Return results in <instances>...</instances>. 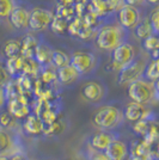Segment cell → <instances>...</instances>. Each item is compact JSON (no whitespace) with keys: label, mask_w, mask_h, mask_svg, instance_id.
Segmentation results:
<instances>
[{"label":"cell","mask_w":159,"mask_h":160,"mask_svg":"<svg viewBox=\"0 0 159 160\" xmlns=\"http://www.w3.org/2000/svg\"><path fill=\"white\" fill-rule=\"evenodd\" d=\"M128 97L138 104L145 105L156 99L154 82L146 79H139L128 85Z\"/></svg>","instance_id":"3957f363"},{"label":"cell","mask_w":159,"mask_h":160,"mask_svg":"<svg viewBox=\"0 0 159 160\" xmlns=\"http://www.w3.org/2000/svg\"><path fill=\"white\" fill-rule=\"evenodd\" d=\"M148 18H150V22H151V24H152L154 33H156V35H159V7H157L156 10H153Z\"/></svg>","instance_id":"f546056e"},{"label":"cell","mask_w":159,"mask_h":160,"mask_svg":"<svg viewBox=\"0 0 159 160\" xmlns=\"http://www.w3.org/2000/svg\"><path fill=\"white\" fill-rule=\"evenodd\" d=\"M10 74L7 72L5 62H0V86H5L10 81Z\"/></svg>","instance_id":"4dcf8cb0"},{"label":"cell","mask_w":159,"mask_h":160,"mask_svg":"<svg viewBox=\"0 0 159 160\" xmlns=\"http://www.w3.org/2000/svg\"><path fill=\"white\" fill-rule=\"evenodd\" d=\"M126 5H131V6H138V5H142V2H145V0H123Z\"/></svg>","instance_id":"836d02e7"},{"label":"cell","mask_w":159,"mask_h":160,"mask_svg":"<svg viewBox=\"0 0 159 160\" xmlns=\"http://www.w3.org/2000/svg\"><path fill=\"white\" fill-rule=\"evenodd\" d=\"M134 33L135 36L140 38V40H146L147 37L152 36L154 31H153L152 24L150 22V18H144V19L140 20V23L134 28Z\"/></svg>","instance_id":"44dd1931"},{"label":"cell","mask_w":159,"mask_h":160,"mask_svg":"<svg viewBox=\"0 0 159 160\" xmlns=\"http://www.w3.org/2000/svg\"><path fill=\"white\" fill-rule=\"evenodd\" d=\"M69 65L79 73L80 77H86L92 74L98 66L97 56L91 52L78 50L71 55Z\"/></svg>","instance_id":"277c9868"},{"label":"cell","mask_w":159,"mask_h":160,"mask_svg":"<svg viewBox=\"0 0 159 160\" xmlns=\"http://www.w3.org/2000/svg\"><path fill=\"white\" fill-rule=\"evenodd\" d=\"M146 62L142 58L136 56L132 62L121 68L119 71V84L120 85H126L132 84L134 81L144 78L146 69Z\"/></svg>","instance_id":"5b68a950"},{"label":"cell","mask_w":159,"mask_h":160,"mask_svg":"<svg viewBox=\"0 0 159 160\" xmlns=\"http://www.w3.org/2000/svg\"><path fill=\"white\" fill-rule=\"evenodd\" d=\"M144 79L152 81V82H156L157 80H159V59L152 60L150 63H147Z\"/></svg>","instance_id":"d4e9b609"},{"label":"cell","mask_w":159,"mask_h":160,"mask_svg":"<svg viewBox=\"0 0 159 160\" xmlns=\"http://www.w3.org/2000/svg\"><path fill=\"white\" fill-rule=\"evenodd\" d=\"M8 111L13 115L16 118H27L29 116V108L28 105L20 103L18 100H11L8 104Z\"/></svg>","instance_id":"cb8c5ba5"},{"label":"cell","mask_w":159,"mask_h":160,"mask_svg":"<svg viewBox=\"0 0 159 160\" xmlns=\"http://www.w3.org/2000/svg\"><path fill=\"white\" fill-rule=\"evenodd\" d=\"M18 134L16 132L6 130L0 128V155L3 157H12L13 151L17 146Z\"/></svg>","instance_id":"8fae6325"},{"label":"cell","mask_w":159,"mask_h":160,"mask_svg":"<svg viewBox=\"0 0 159 160\" xmlns=\"http://www.w3.org/2000/svg\"><path fill=\"white\" fill-rule=\"evenodd\" d=\"M18 121L14 117L12 113L8 110H0V128L6 129V130H11V132H16L18 130Z\"/></svg>","instance_id":"d6986e66"},{"label":"cell","mask_w":159,"mask_h":160,"mask_svg":"<svg viewBox=\"0 0 159 160\" xmlns=\"http://www.w3.org/2000/svg\"><path fill=\"white\" fill-rule=\"evenodd\" d=\"M3 52H4V55L6 56V59L20 56L22 42L17 40H7L4 44V47H3Z\"/></svg>","instance_id":"603a6c76"},{"label":"cell","mask_w":159,"mask_h":160,"mask_svg":"<svg viewBox=\"0 0 159 160\" xmlns=\"http://www.w3.org/2000/svg\"><path fill=\"white\" fill-rule=\"evenodd\" d=\"M83 98L91 104H100L108 96V87L100 80H89L81 87Z\"/></svg>","instance_id":"8992f818"},{"label":"cell","mask_w":159,"mask_h":160,"mask_svg":"<svg viewBox=\"0 0 159 160\" xmlns=\"http://www.w3.org/2000/svg\"><path fill=\"white\" fill-rule=\"evenodd\" d=\"M104 153L110 160H127L129 154V148L125 141L116 139L109 145Z\"/></svg>","instance_id":"4fadbf2b"},{"label":"cell","mask_w":159,"mask_h":160,"mask_svg":"<svg viewBox=\"0 0 159 160\" xmlns=\"http://www.w3.org/2000/svg\"><path fill=\"white\" fill-rule=\"evenodd\" d=\"M5 66L10 77H17L20 73H23V68H24V58L23 56H17V58H11L6 59L5 61Z\"/></svg>","instance_id":"ffe728a7"},{"label":"cell","mask_w":159,"mask_h":160,"mask_svg":"<svg viewBox=\"0 0 159 160\" xmlns=\"http://www.w3.org/2000/svg\"><path fill=\"white\" fill-rule=\"evenodd\" d=\"M125 115L117 107L114 105H103L93 113L92 122L100 130H114L121 127L123 123Z\"/></svg>","instance_id":"7a4b0ae2"},{"label":"cell","mask_w":159,"mask_h":160,"mask_svg":"<svg viewBox=\"0 0 159 160\" xmlns=\"http://www.w3.org/2000/svg\"><path fill=\"white\" fill-rule=\"evenodd\" d=\"M154 88H156V98H159V80L154 82Z\"/></svg>","instance_id":"8d00e7d4"},{"label":"cell","mask_w":159,"mask_h":160,"mask_svg":"<svg viewBox=\"0 0 159 160\" xmlns=\"http://www.w3.org/2000/svg\"><path fill=\"white\" fill-rule=\"evenodd\" d=\"M142 48L150 52V53H153L156 50H159V36L153 33L152 36L147 37L146 40L142 41Z\"/></svg>","instance_id":"83f0119b"},{"label":"cell","mask_w":159,"mask_h":160,"mask_svg":"<svg viewBox=\"0 0 159 160\" xmlns=\"http://www.w3.org/2000/svg\"><path fill=\"white\" fill-rule=\"evenodd\" d=\"M135 58H136L135 48L132 43L127 41L111 52V65L115 69L120 71L129 62H132Z\"/></svg>","instance_id":"ba28073f"},{"label":"cell","mask_w":159,"mask_h":160,"mask_svg":"<svg viewBox=\"0 0 159 160\" xmlns=\"http://www.w3.org/2000/svg\"><path fill=\"white\" fill-rule=\"evenodd\" d=\"M29 18H30V10L24 5L18 4L13 12L10 16V23L16 30H27L29 29Z\"/></svg>","instance_id":"7c38bea8"},{"label":"cell","mask_w":159,"mask_h":160,"mask_svg":"<svg viewBox=\"0 0 159 160\" xmlns=\"http://www.w3.org/2000/svg\"><path fill=\"white\" fill-rule=\"evenodd\" d=\"M10 160H28V159L24 154L17 153V154H13L12 157H10Z\"/></svg>","instance_id":"d590c367"},{"label":"cell","mask_w":159,"mask_h":160,"mask_svg":"<svg viewBox=\"0 0 159 160\" xmlns=\"http://www.w3.org/2000/svg\"><path fill=\"white\" fill-rule=\"evenodd\" d=\"M53 50L54 49H52L47 43H44V41H41V43L38 44V47H37L36 52H35L33 60L36 61V63L40 65L41 67L49 66L50 61H52Z\"/></svg>","instance_id":"5bb4252c"},{"label":"cell","mask_w":159,"mask_h":160,"mask_svg":"<svg viewBox=\"0 0 159 160\" xmlns=\"http://www.w3.org/2000/svg\"><path fill=\"white\" fill-rule=\"evenodd\" d=\"M84 27V22H83V18H79V17H75L72 22H69L68 24V30L67 32L69 33L71 36H77L79 35L80 30Z\"/></svg>","instance_id":"f1b7e54d"},{"label":"cell","mask_w":159,"mask_h":160,"mask_svg":"<svg viewBox=\"0 0 159 160\" xmlns=\"http://www.w3.org/2000/svg\"><path fill=\"white\" fill-rule=\"evenodd\" d=\"M0 160H10V157H3V155H0Z\"/></svg>","instance_id":"f35d334b"},{"label":"cell","mask_w":159,"mask_h":160,"mask_svg":"<svg viewBox=\"0 0 159 160\" xmlns=\"http://www.w3.org/2000/svg\"><path fill=\"white\" fill-rule=\"evenodd\" d=\"M68 24L69 22L64 18H61L59 16H55L54 14V18L52 20V24L49 29L53 31L54 33H58V35H65L68 30Z\"/></svg>","instance_id":"484cf974"},{"label":"cell","mask_w":159,"mask_h":160,"mask_svg":"<svg viewBox=\"0 0 159 160\" xmlns=\"http://www.w3.org/2000/svg\"><path fill=\"white\" fill-rule=\"evenodd\" d=\"M71 62V56L67 53L62 52V50H56L54 49L53 54H52V61H50V65L56 68V69H60V68H64L69 65Z\"/></svg>","instance_id":"7402d4cb"},{"label":"cell","mask_w":159,"mask_h":160,"mask_svg":"<svg viewBox=\"0 0 159 160\" xmlns=\"http://www.w3.org/2000/svg\"><path fill=\"white\" fill-rule=\"evenodd\" d=\"M123 115H125V120L129 121V122H138L145 117L146 110L144 105L138 104L135 102H131L125 108Z\"/></svg>","instance_id":"9a60e30c"},{"label":"cell","mask_w":159,"mask_h":160,"mask_svg":"<svg viewBox=\"0 0 159 160\" xmlns=\"http://www.w3.org/2000/svg\"><path fill=\"white\" fill-rule=\"evenodd\" d=\"M17 5L16 0H0V19L10 18Z\"/></svg>","instance_id":"4316f807"},{"label":"cell","mask_w":159,"mask_h":160,"mask_svg":"<svg viewBox=\"0 0 159 160\" xmlns=\"http://www.w3.org/2000/svg\"><path fill=\"white\" fill-rule=\"evenodd\" d=\"M87 160H110L105 155L104 152H98V151H95L90 147V153L87 155Z\"/></svg>","instance_id":"1f68e13d"},{"label":"cell","mask_w":159,"mask_h":160,"mask_svg":"<svg viewBox=\"0 0 159 160\" xmlns=\"http://www.w3.org/2000/svg\"><path fill=\"white\" fill-rule=\"evenodd\" d=\"M145 2H148L151 5H159V0H145Z\"/></svg>","instance_id":"74e56055"},{"label":"cell","mask_w":159,"mask_h":160,"mask_svg":"<svg viewBox=\"0 0 159 160\" xmlns=\"http://www.w3.org/2000/svg\"><path fill=\"white\" fill-rule=\"evenodd\" d=\"M23 128L28 134L37 135V134H41L43 132L44 126H43L42 120L38 118L36 115H29L23 123Z\"/></svg>","instance_id":"ac0fdd59"},{"label":"cell","mask_w":159,"mask_h":160,"mask_svg":"<svg viewBox=\"0 0 159 160\" xmlns=\"http://www.w3.org/2000/svg\"><path fill=\"white\" fill-rule=\"evenodd\" d=\"M54 14L50 10L44 7H33L30 10L29 30L33 32H42L50 27Z\"/></svg>","instance_id":"52a82bcc"},{"label":"cell","mask_w":159,"mask_h":160,"mask_svg":"<svg viewBox=\"0 0 159 160\" xmlns=\"http://www.w3.org/2000/svg\"><path fill=\"white\" fill-rule=\"evenodd\" d=\"M119 139V135L114 130H100L97 133L92 134L89 138V145L90 147L98 151V152H105V149L114 140Z\"/></svg>","instance_id":"30bf717a"},{"label":"cell","mask_w":159,"mask_h":160,"mask_svg":"<svg viewBox=\"0 0 159 160\" xmlns=\"http://www.w3.org/2000/svg\"><path fill=\"white\" fill-rule=\"evenodd\" d=\"M56 74H58V80L62 85H66V86H69V85H72L74 82H77L81 78L79 73L71 65L58 69Z\"/></svg>","instance_id":"e0dca14e"},{"label":"cell","mask_w":159,"mask_h":160,"mask_svg":"<svg viewBox=\"0 0 159 160\" xmlns=\"http://www.w3.org/2000/svg\"><path fill=\"white\" fill-rule=\"evenodd\" d=\"M59 5H62V6H74V4L77 2V0H58Z\"/></svg>","instance_id":"e575fe53"},{"label":"cell","mask_w":159,"mask_h":160,"mask_svg":"<svg viewBox=\"0 0 159 160\" xmlns=\"http://www.w3.org/2000/svg\"><path fill=\"white\" fill-rule=\"evenodd\" d=\"M7 103V96L6 91H5V87L0 86V110H3L4 107L6 105Z\"/></svg>","instance_id":"d6a6232c"},{"label":"cell","mask_w":159,"mask_h":160,"mask_svg":"<svg viewBox=\"0 0 159 160\" xmlns=\"http://www.w3.org/2000/svg\"><path fill=\"white\" fill-rule=\"evenodd\" d=\"M128 40V30L123 29L119 23H105L96 30L95 43L98 49L113 52L120 44Z\"/></svg>","instance_id":"6da1fadb"},{"label":"cell","mask_w":159,"mask_h":160,"mask_svg":"<svg viewBox=\"0 0 159 160\" xmlns=\"http://www.w3.org/2000/svg\"><path fill=\"white\" fill-rule=\"evenodd\" d=\"M42 41V40H41ZM41 41L33 36V35H27L24 37V40L22 41V52L20 56H23L24 59H33L35 52L41 43Z\"/></svg>","instance_id":"2e32d148"},{"label":"cell","mask_w":159,"mask_h":160,"mask_svg":"<svg viewBox=\"0 0 159 160\" xmlns=\"http://www.w3.org/2000/svg\"><path fill=\"white\" fill-rule=\"evenodd\" d=\"M116 17L119 24L126 30L134 29L141 20L139 8L131 5H125L123 7H121L119 12L116 13Z\"/></svg>","instance_id":"9c48e42d"}]
</instances>
